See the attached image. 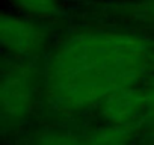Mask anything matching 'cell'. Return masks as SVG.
Returning a JSON list of instances; mask_svg holds the SVG:
<instances>
[{
    "instance_id": "3957f363",
    "label": "cell",
    "mask_w": 154,
    "mask_h": 145,
    "mask_svg": "<svg viewBox=\"0 0 154 145\" xmlns=\"http://www.w3.org/2000/svg\"><path fill=\"white\" fill-rule=\"evenodd\" d=\"M0 41L11 57L24 60L47 50L50 33L42 23L17 12H3L0 18Z\"/></svg>"
},
{
    "instance_id": "52a82bcc",
    "label": "cell",
    "mask_w": 154,
    "mask_h": 145,
    "mask_svg": "<svg viewBox=\"0 0 154 145\" xmlns=\"http://www.w3.org/2000/svg\"><path fill=\"white\" fill-rule=\"evenodd\" d=\"M35 145H83V137L66 130L50 128L38 134Z\"/></svg>"
},
{
    "instance_id": "ba28073f",
    "label": "cell",
    "mask_w": 154,
    "mask_h": 145,
    "mask_svg": "<svg viewBox=\"0 0 154 145\" xmlns=\"http://www.w3.org/2000/svg\"><path fill=\"white\" fill-rule=\"evenodd\" d=\"M142 124L154 125V85L145 91V115Z\"/></svg>"
},
{
    "instance_id": "7a4b0ae2",
    "label": "cell",
    "mask_w": 154,
    "mask_h": 145,
    "mask_svg": "<svg viewBox=\"0 0 154 145\" xmlns=\"http://www.w3.org/2000/svg\"><path fill=\"white\" fill-rule=\"evenodd\" d=\"M38 74L35 69L15 59L5 63L2 72V115L5 122H18L26 119L36 104Z\"/></svg>"
},
{
    "instance_id": "5b68a950",
    "label": "cell",
    "mask_w": 154,
    "mask_h": 145,
    "mask_svg": "<svg viewBox=\"0 0 154 145\" xmlns=\"http://www.w3.org/2000/svg\"><path fill=\"white\" fill-rule=\"evenodd\" d=\"M11 8L38 23H48L60 18L65 14L62 0H8Z\"/></svg>"
},
{
    "instance_id": "6da1fadb",
    "label": "cell",
    "mask_w": 154,
    "mask_h": 145,
    "mask_svg": "<svg viewBox=\"0 0 154 145\" xmlns=\"http://www.w3.org/2000/svg\"><path fill=\"white\" fill-rule=\"evenodd\" d=\"M154 69V44L140 35L88 29L51 51L44 95L51 110L72 115L101 106L113 92L136 86Z\"/></svg>"
},
{
    "instance_id": "9c48e42d",
    "label": "cell",
    "mask_w": 154,
    "mask_h": 145,
    "mask_svg": "<svg viewBox=\"0 0 154 145\" xmlns=\"http://www.w3.org/2000/svg\"><path fill=\"white\" fill-rule=\"evenodd\" d=\"M140 12L145 15L146 20H149V21L154 23V0H151L148 5H145V8H143Z\"/></svg>"
},
{
    "instance_id": "277c9868",
    "label": "cell",
    "mask_w": 154,
    "mask_h": 145,
    "mask_svg": "<svg viewBox=\"0 0 154 145\" xmlns=\"http://www.w3.org/2000/svg\"><path fill=\"white\" fill-rule=\"evenodd\" d=\"M100 109L109 124L131 130L133 124H142L145 115V91L136 86L119 89L113 92Z\"/></svg>"
},
{
    "instance_id": "8992f818",
    "label": "cell",
    "mask_w": 154,
    "mask_h": 145,
    "mask_svg": "<svg viewBox=\"0 0 154 145\" xmlns=\"http://www.w3.org/2000/svg\"><path fill=\"white\" fill-rule=\"evenodd\" d=\"M83 145H131V130L109 124L83 137Z\"/></svg>"
}]
</instances>
